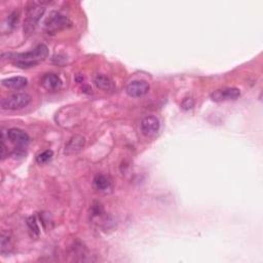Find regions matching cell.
<instances>
[{
  "instance_id": "cell-13",
  "label": "cell",
  "mask_w": 263,
  "mask_h": 263,
  "mask_svg": "<svg viewBox=\"0 0 263 263\" xmlns=\"http://www.w3.org/2000/svg\"><path fill=\"white\" fill-rule=\"evenodd\" d=\"M94 186L99 191H107L111 188V181L107 176L100 174L94 179Z\"/></svg>"
},
{
  "instance_id": "cell-2",
  "label": "cell",
  "mask_w": 263,
  "mask_h": 263,
  "mask_svg": "<svg viewBox=\"0 0 263 263\" xmlns=\"http://www.w3.org/2000/svg\"><path fill=\"white\" fill-rule=\"evenodd\" d=\"M72 26V22L68 17L58 11L51 12L44 23V28L47 34H57Z\"/></svg>"
},
{
  "instance_id": "cell-3",
  "label": "cell",
  "mask_w": 263,
  "mask_h": 263,
  "mask_svg": "<svg viewBox=\"0 0 263 263\" xmlns=\"http://www.w3.org/2000/svg\"><path fill=\"white\" fill-rule=\"evenodd\" d=\"M31 96L27 93H15L1 100L2 110H20L31 103Z\"/></svg>"
},
{
  "instance_id": "cell-4",
  "label": "cell",
  "mask_w": 263,
  "mask_h": 263,
  "mask_svg": "<svg viewBox=\"0 0 263 263\" xmlns=\"http://www.w3.org/2000/svg\"><path fill=\"white\" fill-rule=\"evenodd\" d=\"M44 7L41 6V2H32L28 6L27 16L24 22V31L27 34L32 33L36 28L40 17L44 13Z\"/></svg>"
},
{
  "instance_id": "cell-10",
  "label": "cell",
  "mask_w": 263,
  "mask_h": 263,
  "mask_svg": "<svg viewBox=\"0 0 263 263\" xmlns=\"http://www.w3.org/2000/svg\"><path fill=\"white\" fill-rule=\"evenodd\" d=\"M41 84L47 91L56 92L61 89L63 81L56 73H46L41 78Z\"/></svg>"
},
{
  "instance_id": "cell-14",
  "label": "cell",
  "mask_w": 263,
  "mask_h": 263,
  "mask_svg": "<svg viewBox=\"0 0 263 263\" xmlns=\"http://www.w3.org/2000/svg\"><path fill=\"white\" fill-rule=\"evenodd\" d=\"M27 225H28V229L30 233L32 234V236H36V237L39 236L40 231H39V226H38L36 216H30L27 219Z\"/></svg>"
},
{
  "instance_id": "cell-11",
  "label": "cell",
  "mask_w": 263,
  "mask_h": 263,
  "mask_svg": "<svg viewBox=\"0 0 263 263\" xmlns=\"http://www.w3.org/2000/svg\"><path fill=\"white\" fill-rule=\"evenodd\" d=\"M1 84L10 90H21L28 84V79L24 76H13L3 79Z\"/></svg>"
},
{
  "instance_id": "cell-1",
  "label": "cell",
  "mask_w": 263,
  "mask_h": 263,
  "mask_svg": "<svg viewBox=\"0 0 263 263\" xmlns=\"http://www.w3.org/2000/svg\"><path fill=\"white\" fill-rule=\"evenodd\" d=\"M47 56H48L47 46L43 43H40L29 51L13 55V58H11V60L14 62L16 67L27 69L36 66L37 64L45 60Z\"/></svg>"
},
{
  "instance_id": "cell-6",
  "label": "cell",
  "mask_w": 263,
  "mask_h": 263,
  "mask_svg": "<svg viewBox=\"0 0 263 263\" xmlns=\"http://www.w3.org/2000/svg\"><path fill=\"white\" fill-rule=\"evenodd\" d=\"M150 90V85L146 80H133L127 85L126 92L131 98H141Z\"/></svg>"
},
{
  "instance_id": "cell-7",
  "label": "cell",
  "mask_w": 263,
  "mask_h": 263,
  "mask_svg": "<svg viewBox=\"0 0 263 263\" xmlns=\"http://www.w3.org/2000/svg\"><path fill=\"white\" fill-rule=\"evenodd\" d=\"M140 129H141V132L144 136H153L161 129L160 119L156 116H146L141 120Z\"/></svg>"
},
{
  "instance_id": "cell-17",
  "label": "cell",
  "mask_w": 263,
  "mask_h": 263,
  "mask_svg": "<svg viewBox=\"0 0 263 263\" xmlns=\"http://www.w3.org/2000/svg\"><path fill=\"white\" fill-rule=\"evenodd\" d=\"M11 248V245H10V240L8 238V235H4L2 234L1 236V253L5 254L8 253L9 249Z\"/></svg>"
},
{
  "instance_id": "cell-5",
  "label": "cell",
  "mask_w": 263,
  "mask_h": 263,
  "mask_svg": "<svg viewBox=\"0 0 263 263\" xmlns=\"http://www.w3.org/2000/svg\"><path fill=\"white\" fill-rule=\"evenodd\" d=\"M6 136L9 141L14 145L15 151L17 153H23L30 143L29 135L21 129L11 128L7 131Z\"/></svg>"
},
{
  "instance_id": "cell-15",
  "label": "cell",
  "mask_w": 263,
  "mask_h": 263,
  "mask_svg": "<svg viewBox=\"0 0 263 263\" xmlns=\"http://www.w3.org/2000/svg\"><path fill=\"white\" fill-rule=\"evenodd\" d=\"M19 17H20V12L17 10H14L12 11L6 19V23H5V26L7 27L8 31L14 29L15 25L17 24V22H19Z\"/></svg>"
},
{
  "instance_id": "cell-12",
  "label": "cell",
  "mask_w": 263,
  "mask_h": 263,
  "mask_svg": "<svg viewBox=\"0 0 263 263\" xmlns=\"http://www.w3.org/2000/svg\"><path fill=\"white\" fill-rule=\"evenodd\" d=\"M95 84L99 89L105 91V92H113L115 90V85L113 81L106 75L104 74H97L94 79Z\"/></svg>"
},
{
  "instance_id": "cell-8",
  "label": "cell",
  "mask_w": 263,
  "mask_h": 263,
  "mask_svg": "<svg viewBox=\"0 0 263 263\" xmlns=\"http://www.w3.org/2000/svg\"><path fill=\"white\" fill-rule=\"evenodd\" d=\"M241 96V92L238 87H223L216 90L211 95V99L214 102H222L229 100H236Z\"/></svg>"
},
{
  "instance_id": "cell-16",
  "label": "cell",
  "mask_w": 263,
  "mask_h": 263,
  "mask_svg": "<svg viewBox=\"0 0 263 263\" xmlns=\"http://www.w3.org/2000/svg\"><path fill=\"white\" fill-rule=\"evenodd\" d=\"M52 156H54V152H52V150H44L42 151L41 153H39L36 157V162L37 164L39 165H44V164H47L51 159Z\"/></svg>"
},
{
  "instance_id": "cell-9",
  "label": "cell",
  "mask_w": 263,
  "mask_h": 263,
  "mask_svg": "<svg viewBox=\"0 0 263 263\" xmlns=\"http://www.w3.org/2000/svg\"><path fill=\"white\" fill-rule=\"evenodd\" d=\"M85 146V138L80 135H74L69 139L65 145V154L72 155L80 152Z\"/></svg>"
},
{
  "instance_id": "cell-18",
  "label": "cell",
  "mask_w": 263,
  "mask_h": 263,
  "mask_svg": "<svg viewBox=\"0 0 263 263\" xmlns=\"http://www.w3.org/2000/svg\"><path fill=\"white\" fill-rule=\"evenodd\" d=\"M194 106H195V101L192 100L191 98H186V99L182 102V104H181V107H182L184 110H189V109H191Z\"/></svg>"
}]
</instances>
